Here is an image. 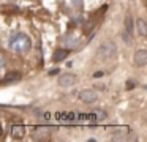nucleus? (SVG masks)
<instances>
[{"instance_id": "f257e3e1", "label": "nucleus", "mask_w": 147, "mask_h": 142, "mask_svg": "<svg viewBox=\"0 0 147 142\" xmlns=\"http://www.w3.org/2000/svg\"><path fill=\"white\" fill-rule=\"evenodd\" d=\"M30 46H32V43H30V38L27 36L26 33H21V32L11 35L10 40H8V47H10L13 52H18V54H26V52H29Z\"/></svg>"}, {"instance_id": "f03ea898", "label": "nucleus", "mask_w": 147, "mask_h": 142, "mask_svg": "<svg viewBox=\"0 0 147 142\" xmlns=\"http://www.w3.org/2000/svg\"><path fill=\"white\" fill-rule=\"evenodd\" d=\"M115 52H117L115 43H112V41L108 40V41L100 44V47L96 49V57H98L100 60H109L115 55Z\"/></svg>"}, {"instance_id": "7ed1b4c3", "label": "nucleus", "mask_w": 147, "mask_h": 142, "mask_svg": "<svg viewBox=\"0 0 147 142\" xmlns=\"http://www.w3.org/2000/svg\"><path fill=\"white\" fill-rule=\"evenodd\" d=\"M79 100L82 101V103L90 104V103H95V101L98 100V95H96L95 90H89V88H86V90H82L79 93Z\"/></svg>"}, {"instance_id": "20e7f679", "label": "nucleus", "mask_w": 147, "mask_h": 142, "mask_svg": "<svg viewBox=\"0 0 147 142\" xmlns=\"http://www.w3.org/2000/svg\"><path fill=\"white\" fill-rule=\"evenodd\" d=\"M78 81V77L74 74H71V73H65V74H62L60 77H59V85L60 87H71V85H74Z\"/></svg>"}, {"instance_id": "39448f33", "label": "nucleus", "mask_w": 147, "mask_h": 142, "mask_svg": "<svg viewBox=\"0 0 147 142\" xmlns=\"http://www.w3.org/2000/svg\"><path fill=\"white\" fill-rule=\"evenodd\" d=\"M62 44H63V47H67V49H76L78 44H79V40H78L76 36H73V35H65V36L62 38Z\"/></svg>"}, {"instance_id": "423d86ee", "label": "nucleus", "mask_w": 147, "mask_h": 142, "mask_svg": "<svg viewBox=\"0 0 147 142\" xmlns=\"http://www.w3.org/2000/svg\"><path fill=\"white\" fill-rule=\"evenodd\" d=\"M134 63L138 66L147 65V49H139L134 52Z\"/></svg>"}, {"instance_id": "0eeeda50", "label": "nucleus", "mask_w": 147, "mask_h": 142, "mask_svg": "<svg viewBox=\"0 0 147 142\" xmlns=\"http://www.w3.org/2000/svg\"><path fill=\"white\" fill-rule=\"evenodd\" d=\"M21 79H22V74H21L19 71H10V73L5 74L3 84L5 85H7V84H14V82H19Z\"/></svg>"}, {"instance_id": "6e6552de", "label": "nucleus", "mask_w": 147, "mask_h": 142, "mask_svg": "<svg viewBox=\"0 0 147 142\" xmlns=\"http://www.w3.org/2000/svg\"><path fill=\"white\" fill-rule=\"evenodd\" d=\"M136 30L141 36H147V22L144 19H138L136 21Z\"/></svg>"}, {"instance_id": "1a4fd4ad", "label": "nucleus", "mask_w": 147, "mask_h": 142, "mask_svg": "<svg viewBox=\"0 0 147 142\" xmlns=\"http://www.w3.org/2000/svg\"><path fill=\"white\" fill-rule=\"evenodd\" d=\"M24 133H26V128H24L22 125H13L11 126V136H13V137L21 139L24 136Z\"/></svg>"}, {"instance_id": "9d476101", "label": "nucleus", "mask_w": 147, "mask_h": 142, "mask_svg": "<svg viewBox=\"0 0 147 142\" xmlns=\"http://www.w3.org/2000/svg\"><path fill=\"white\" fill-rule=\"evenodd\" d=\"M67 55H68V49L65 47V49H57L55 50L54 55H52V59H54V62H62Z\"/></svg>"}, {"instance_id": "9b49d317", "label": "nucleus", "mask_w": 147, "mask_h": 142, "mask_svg": "<svg viewBox=\"0 0 147 142\" xmlns=\"http://www.w3.org/2000/svg\"><path fill=\"white\" fill-rule=\"evenodd\" d=\"M36 133L38 134H35V139H46L49 136V133H51V129L49 128H38Z\"/></svg>"}, {"instance_id": "f8f14e48", "label": "nucleus", "mask_w": 147, "mask_h": 142, "mask_svg": "<svg viewBox=\"0 0 147 142\" xmlns=\"http://www.w3.org/2000/svg\"><path fill=\"white\" fill-rule=\"evenodd\" d=\"M125 30H128L130 33L133 32V22H131L130 16H127V19H125Z\"/></svg>"}, {"instance_id": "ddd939ff", "label": "nucleus", "mask_w": 147, "mask_h": 142, "mask_svg": "<svg viewBox=\"0 0 147 142\" xmlns=\"http://www.w3.org/2000/svg\"><path fill=\"white\" fill-rule=\"evenodd\" d=\"M122 38H123V41H125L127 44H131V33H130L128 30H125V32H123V35H122Z\"/></svg>"}, {"instance_id": "4468645a", "label": "nucleus", "mask_w": 147, "mask_h": 142, "mask_svg": "<svg viewBox=\"0 0 147 142\" xmlns=\"http://www.w3.org/2000/svg\"><path fill=\"white\" fill-rule=\"evenodd\" d=\"M71 2H73V5L76 8H82V5H84V0H71Z\"/></svg>"}, {"instance_id": "2eb2a0df", "label": "nucleus", "mask_w": 147, "mask_h": 142, "mask_svg": "<svg viewBox=\"0 0 147 142\" xmlns=\"http://www.w3.org/2000/svg\"><path fill=\"white\" fill-rule=\"evenodd\" d=\"M95 115L98 117V118H105V117H106V114L103 112V110H98V109H96V110H95Z\"/></svg>"}, {"instance_id": "dca6fc26", "label": "nucleus", "mask_w": 147, "mask_h": 142, "mask_svg": "<svg viewBox=\"0 0 147 142\" xmlns=\"http://www.w3.org/2000/svg\"><path fill=\"white\" fill-rule=\"evenodd\" d=\"M134 87V82L133 81H128V84H127V88H133Z\"/></svg>"}, {"instance_id": "f3484780", "label": "nucleus", "mask_w": 147, "mask_h": 142, "mask_svg": "<svg viewBox=\"0 0 147 142\" xmlns=\"http://www.w3.org/2000/svg\"><path fill=\"white\" fill-rule=\"evenodd\" d=\"M100 76H103V71H96L95 73V77H100Z\"/></svg>"}, {"instance_id": "a211bd4d", "label": "nucleus", "mask_w": 147, "mask_h": 142, "mask_svg": "<svg viewBox=\"0 0 147 142\" xmlns=\"http://www.w3.org/2000/svg\"><path fill=\"white\" fill-rule=\"evenodd\" d=\"M144 87H146V90H147V84H146V85H144Z\"/></svg>"}]
</instances>
